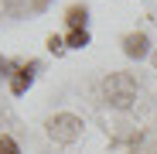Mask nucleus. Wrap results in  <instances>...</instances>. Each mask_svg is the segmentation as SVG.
I'll return each instance as SVG.
<instances>
[{
  "label": "nucleus",
  "mask_w": 157,
  "mask_h": 154,
  "mask_svg": "<svg viewBox=\"0 0 157 154\" xmlns=\"http://www.w3.org/2000/svg\"><path fill=\"white\" fill-rule=\"evenodd\" d=\"M102 96H106L109 106L126 110L130 103L137 99V82H133V75H130V72H113L109 79L102 82Z\"/></svg>",
  "instance_id": "f257e3e1"
},
{
  "label": "nucleus",
  "mask_w": 157,
  "mask_h": 154,
  "mask_svg": "<svg viewBox=\"0 0 157 154\" xmlns=\"http://www.w3.org/2000/svg\"><path fill=\"white\" fill-rule=\"evenodd\" d=\"M48 137L58 140V144H72V140L82 137V120L72 116V113H58V116H51V120H48Z\"/></svg>",
  "instance_id": "f03ea898"
},
{
  "label": "nucleus",
  "mask_w": 157,
  "mask_h": 154,
  "mask_svg": "<svg viewBox=\"0 0 157 154\" xmlns=\"http://www.w3.org/2000/svg\"><path fill=\"white\" fill-rule=\"evenodd\" d=\"M123 51L130 58H144L147 55V34H126L123 38Z\"/></svg>",
  "instance_id": "7ed1b4c3"
},
{
  "label": "nucleus",
  "mask_w": 157,
  "mask_h": 154,
  "mask_svg": "<svg viewBox=\"0 0 157 154\" xmlns=\"http://www.w3.org/2000/svg\"><path fill=\"white\" fill-rule=\"evenodd\" d=\"M28 86H31V72H28V69H17V75H14V82H10L14 96H21V93H28Z\"/></svg>",
  "instance_id": "20e7f679"
},
{
  "label": "nucleus",
  "mask_w": 157,
  "mask_h": 154,
  "mask_svg": "<svg viewBox=\"0 0 157 154\" xmlns=\"http://www.w3.org/2000/svg\"><path fill=\"white\" fill-rule=\"evenodd\" d=\"M68 28L72 31H86V7H72L68 10Z\"/></svg>",
  "instance_id": "39448f33"
},
{
  "label": "nucleus",
  "mask_w": 157,
  "mask_h": 154,
  "mask_svg": "<svg viewBox=\"0 0 157 154\" xmlns=\"http://www.w3.org/2000/svg\"><path fill=\"white\" fill-rule=\"evenodd\" d=\"M86 45H89V31H72L65 41V48H86Z\"/></svg>",
  "instance_id": "423d86ee"
},
{
  "label": "nucleus",
  "mask_w": 157,
  "mask_h": 154,
  "mask_svg": "<svg viewBox=\"0 0 157 154\" xmlns=\"http://www.w3.org/2000/svg\"><path fill=\"white\" fill-rule=\"evenodd\" d=\"M0 154H21V151H17V144H14V137H7V134L0 137Z\"/></svg>",
  "instance_id": "0eeeda50"
},
{
  "label": "nucleus",
  "mask_w": 157,
  "mask_h": 154,
  "mask_svg": "<svg viewBox=\"0 0 157 154\" xmlns=\"http://www.w3.org/2000/svg\"><path fill=\"white\" fill-rule=\"evenodd\" d=\"M48 48L55 51V55H62V51H65V41H62V38H55V34H51V38H48Z\"/></svg>",
  "instance_id": "6e6552de"
},
{
  "label": "nucleus",
  "mask_w": 157,
  "mask_h": 154,
  "mask_svg": "<svg viewBox=\"0 0 157 154\" xmlns=\"http://www.w3.org/2000/svg\"><path fill=\"white\" fill-rule=\"evenodd\" d=\"M7 69H10V65H7L4 58H0V75H7Z\"/></svg>",
  "instance_id": "1a4fd4ad"
}]
</instances>
